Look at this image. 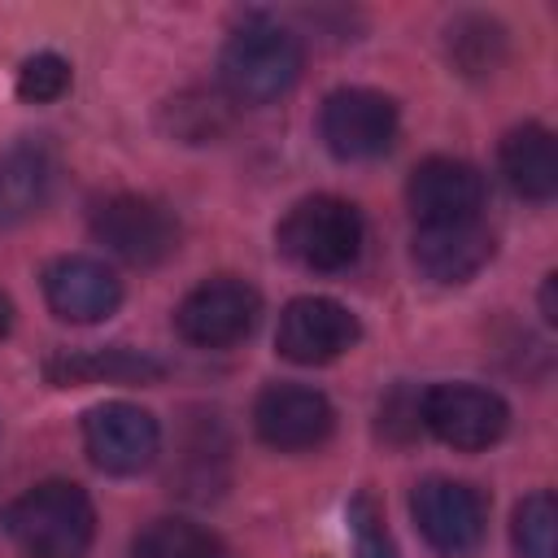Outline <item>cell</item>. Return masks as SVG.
Here are the masks:
<instances>
[{
  "label": "cell",
  "instance_id": "277c9868",
  "mask_svg": "<svg viewBox=\"0 0 558 558\" xmlns=\"http://www.w3.org/2000/svg\"><path fill=\"white\" fill-rule=\"evenodd\" d=\"M257 314H262L257 288L244 283V279H235V275H218V279L196 283L179 301L174 327H179V336L187 344L227 349V344H240L257 327Z\"/></svg>",
  "mask_w": 558,
  "mask_h": 558
},
{
  "label": "cell",
  "instance_id": "52a82bcc",
  "mask_svg": "<svg viewBox=\"0 0 558 558\" xmlns=\"http://www.w3.org/2000/svg\"><path fill=\"white\" fill-rule=\"evenodd\" d=\"M92 231L113 257H122L131 266H157L179 248V218L161 201L135 196V192L109 196L96 209Z\"/></svg>",
  "mask_w": 558,
  "mask_h": 558
},
{
  "label": "cell",
  "instance_id": "cb8c5ba5",
  "mask_svg": "<svg viewBox=\"0 0 558 558\" xmlns=\"http://www.w3.org/2000/svg\"><path fill=\"white\" fill-rule=\"evenodd\" d=\"M554 283H558V275H545V283H541V318H545V323H558V305H554Z\"/></svg>",
  "mask_w": 558,
  "mask_h": 558
},
{
  "label": "cell",
  "instance_id": "603a6c76",
  "mask_svg": "<svg viewBox=\"0 0 558 558\" xmlns=\"http://www.w3.org/2000/svg\"><path fill=\"white\" fill-rule=\"evenodd\" d=\"M170 113H174V122H183V118H192L187 126H179L174 135H183V140H192V144H201V140H209V135H218V100L214 96H179V100H170ZM170 122V126H174Z\"/></svg>",
  "mask_w": 558,
  "mask_h": 558
},
{
  "label": "cell",
  "instance_id": "ac0fdd59",
  "mask_svg": "<svg viewBox=\"0 0 558 558\" xmlns=\"http://www.w3.org/2000/svg\"><path fill=\"white\" fill-rule=\"evenodd\" d=\"M445 48H449V61L458 65V74L484 78V74H493L506 61V31H501L497 17L462 13V17L449 22Z\"/></svg>",
  "mask_w": 558,
  "mask_h": 558
},
{
  "label": "cell",
  "instance_id": "9c48e42d",
  "mask_svg": "<svg viewBox=\"0 0 558 558\" xmlns=\"http://www.w3.org/2000/svg\"><path fill=\"white\" fill-rule=\"evenodd\" d=\"M410 514H414L423 541L449 558L471 554L488 527V506H484L480 488H471L462 480H445V475H432L414 488Z\"/></svg>",
  "mask_w": 558,
  "mask_h": 558
},
{
  "label": "cell",
  "instance_id": "d4e9b609",
  "mask_svg": "<svg viewBox=\"0 0 558 558\" xmlns=\"http://www.w3.org/2000/svg\"><path fill=\"white\" fill-rule=\"evenodd\" d=\"M9 327H13V301L0 292V340L9 336Z\"/></svg>",
  "mask_w": 558,
  "mask_h": 558
},
{
  "label": "cell",
  "instance_id": "3957f363",
  "mask_svg": "<svg viewBox=\"0 0 558 558\" xmlns=\"http://www.w3.org/2000/svg\"><path fill=\"white\" fill-rule=\"evenodd\" d=\"M275 240H279V253L288 262H296L301 270L331 275V270H344V266L357 262L366 227H362V214L349 201L318 192V196L296 201L283 214Z\"/></svg>",
  "mask_w": 558,
  "mask_h": 558
},
{
  "label": "cell",
  "instance_id": "7a4b0ae2",
  "mask_svg": "<svg viewBox=\"0 0 558 558\" xmlns=\"http://www.w3.org/2000/svg\"><path fill=\"white\" fill-rule=\"evenodd\" d=\"M301 44L270 17H248L218 57V78L240 105H270L301 78Z\"/></svg>",
  "mask_w": 558,
  "mask_h": 558
},
{
  "label": "cell",
  "instance_id": "5bb4252c",
  "mask_svg": "<svg viewBox=\"0 0 558 558\" xmlns=\"http://www.w3.org/2000/svg\"><path fill=\"white\" fill-rule=\"evenodd\" d=\"M488 257H493V231L480 218L414 231V266L432 283H466L488 266Z\"/></svg>",
  "mask_w": 558,
  "mask_h": 558
},
{
  "label": "cell",
  "instance_id": "ffe728a7",
  "mask_svg": "<svg viewBox=\"0 0 558 558\" xmlns=\"http://www.w3.org/2000/svg\"><path fill=\"white\" fill-rule=\"evenodd\" d=\"M510 536L519 558H558V506L549 488H536L514 506Z\"/></svg>",
  "mask_w": 558,
  "mask_h": 558
},
{
  "label": "cell",
  "instance_id": "9a60e30c",
  "mask_svg": "<svg viewBox=\"0 0 558 558\" xmlns=\"http://www.w3.org/2000/svg\"><path fill=\"white\" fill-rule=\"evenodd\" d=\"M57 183V157L39 140H22L0 153V231L35 218Z\"/></svg>",
  "mask_w": 558,
  "mask_h": 558
},
{
  "label": "cell",
  "instance_id": "4fadbf2b",
  "mask_svg": "<svg viewBox=\"0 0 558 558\" xmlns=\"http://www.w3.org/2000/svg\"><path fill=\"white\" fill-rule=\"evenodd\" d=\"M44 301L65 323H100L118 310L122 283L96 257H57L44 270Z\"/></svg>",
  "mask_w": 558,
  "mask_h": 558
},
{
  "label": "cell",
  "instance_id": "44dd1931",
  "mask_svg": "<svg viewBox=\"0 0 558 558\" xmlns=\"http://www.w3.org/2000/svg\"><path fill=\"white\" fill-rule=\"evenodd\" d=\"M70 92V61L57 52H35L17 70V96L31 105H52Z\"/></svg>",
  "mask_w": 558,
  "mask_h": 558
},
{
  "label": "cell",
  "instance_id": "ba28073f",
  "mask_svg": "<svg viewBox=\"0 0 558 558\" xmlns=\"http://www.w3.org/2000/svg\"><path fill=\"white\" fill-rule=\"evenodd\" d=\"M83 449L109 475H140L157 462L161 427L135 401H105L83 414Z\"/></svg>",
  "mask_w": 558,
  "mask_h": 558
},
{
  "label": "cell",
  "instance_id": "7c38bea8",
  "mask_svg": "<svg viewBox=\"0 0 558 558\" xmlns=\"http://www.w3.org/2000/svg\"><path fill=\"white\" fill-rule=\"evenodd\" d=\"M253 427L270 449L301 453V449H314V445H323L331 436L336 410L318 388L270 384V388H262V397L253 405Z\"/></svg>",
  "mask_w": 558,
  "mask_h": 558
},
{
  "label": "cell",
  "instance_id": "6da1fadb",
  "mask_svg": "<svg viewBox=\"0 0 558 558\" xmlns=\"http://www.w3.org/2000/svg\"><path fill=\"white\" fill-rule=\"evenodd\" d=\"M4 527L26 558H83L96 536V510L78 484L44 480L9 506Z\"/></svg>",
  "mask_w": 558,
  "mask_h": 558
},
{
  "label": "cell",
  "instance_id": "7402d4cb",
  "mask_svg": "<svg viewBox=\"0 0 558 558\" xmlns=\"http://www.w3.org/2000/svg\"><path fill=\"white\" fill-rule=\"evenodd\" d=\"M349 532H353V554L357 558H397V541L384 527V510L375 506V497L357 493L349 501Z\"/></svg>",
  "mask_w": 558,
  "mask_h": 558
},
{
  "label": "cell",
  "instance_id": "30bf717a",
  "mask_svg": "<svg viewBox=\"0 0 558 558\" xmlns=\"http://www.w3.org/2000/svg\"><path fill=\"white\" fill-rule=\"evenodd\" d=\"M357 336H362L357 314L344 310L340 301H331V296H296L279 314L275 349L296 366H323V362H336L340 353H349L357 344Z\"/></svg>",
  "mask_w": 558,
  "mask_h": 558
},
{
  "label": "cell",
  "instance_id": "8fae6325",
  "mask_svg": "<svg viewBox=\"0 0 558 558\" xmlns=\"http://www.w3.org/2000/svg\"><path fill=\"white\" fill-rule=\"evenodd\" d=\"M405 201L418 227L475 222L484 209V174L458 157H427L414 166Z\"/></svg>",
  "mask_w": 558,
  "mask_h": 558
},
{
  "label": "cell",
  "instance_id": "e0dca14e",
  "mask_svg": "<svg viewBox=\"0 0 558 558\" xmlns=\"http://www.w3.org/2000/svg\"><path fill=\"white\" fill-rule=\"evenodd\" d=\"M501 174L519 196L554 201V192H558V148H554L549 126L523 122V126L506 131V140H501Z\"/></svg>",
  "mask_w": 558,
  "mask_h": 558
},
{
  "label": "cell",
  "instance_id": "5b68a950",
  "mask_svg": "<svg viewBox=\"0 0 558 558\" xmlns=\"http://www.w3.org/2000/svg\"><path fill=\"white\" fill-rule=\"evenodd\" d=\"M418 418L449 449L475 453V449H488V445H497L506 436L510 410H506V401L493 388H480V384H436V388L423 392Z\"/></svg>",
  "mask_w": 558,
  "mask_h": 558
},
{
  "label": "cell",
  "instance_id": "8992f818",
  "mask_svg": "<svg viewBox=\"0 0 558 558\" xmlns=\"http://www.w3.org/2000/svg\"><path fill=\"white\" fill-rule=\"evenodd\" d=\"M318 135L340 161H371L397 140V105L375 87H340L318 109Z\"/></svg>",
  "mask_w": 558,
  "mask_h": 558
},
{
  "label": "cell",
  "instance_id": "d6986e66",
  "mask_svg": "<svg viewBox=\"0 0 558 558\" xmlns=\"http://www.w3.org/2000/svg\"><path fill=\"white\" fill-rule=\"evenodd\" d=\"M131 558H222V545L209 527L174 514V519H153L135 536Z\"/></svg>",
  "mask_w": 558,
  "mask_h": 558
},
{
  "label": "cell",
  "instance_id": "2e32d148",
  "mask_svg": "<svg viewBox=\"0 0 558 558\" xmlns=\"http://www.w3.org/2000/svg\"><path fill=\"white\" fill-rule=\"evenodd\" d=\"M48 379L57 388H78V384H100V379H113V384H148V379H161L166 366L148 353H135V349H57L48 362H44Z\"/></svg>",
  "mask_w": 558,
  "mask_h": 558
}]
</instances>
